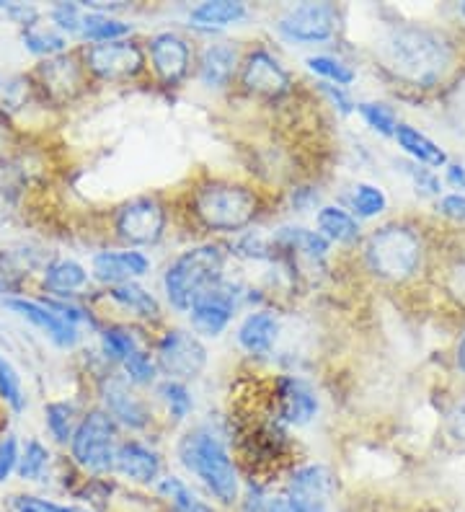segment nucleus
Wrapping results in <instances>:
<instances>
[{
  "instance_id": "obj_19",
  "label": "nucleus",
  "mask_w": 465,
  "mask_h": 512,
  "mask_svg": "<svg viewBox=\"0 0 465 512\" xmlns=\"http://www.w3.org/2000/svg\"><path fill=\"white\" fill-rule=\"evenodd\" d=\"M331 492H334V479H331L329 469L318 466V463H308V466L292 471L285 489L292 502L313 507V510H329Z\"/></svg>"
},
{
  "instance_id": "obj_15",
  "label": "nucleus",
  "mask_w": 465,
  "mask_h": 512,
  "mask_svg": "<svg viewBox=\"0 0 465 512\" xmlns=\"http://www.w3.org/2000/svg\"><path fill=\"white\" fill-rule=\"evenodd\" d=\"M274 401H277V419L285 425L303 427L318 414L316 391L295 375H282L274 383Z\"/></svg>"
},
{
  "instance_id": "obj_38",
  "label": "nucleus",
  "mask_w": 465,
  "mask_h": 512,
  "mask_svg": "<svg viewBox=\"0 0 465 512\" xmlns=\"http://www.w3.org/2000/svg\"><path fill=\"white\" fill-rule=\"evenodd\" d=\"M388 207V197L375 184H357L352 194V210L360 218H375Z\"/></svg>"
},
{
  "instance_id": "obj_32",
  "label": "nucleus",
  "mask_w": 465,
  "mask_h": 512,
  "mask_svg": "<svg viewBox=\"0 0 465 512\" xmlns=\"http://www.w3.org/2000/svg\"><path fill=\"white\" fill-rule=\"evenodd\" d=\"M101 350H104L106 360L122 365L127 357L143 350V344L130 326H109V329L101 331Z\"/></svg>"
},
{
  "instance_id": "obj_28",
  "label": "nucleus",
  "mask_w": 465,
  "mask_h": 512,
  "mask_svg": "<svg viewBox=\"0 0 465 512\" xmlns=\"http://www.w3.org/2000/svg\"><path fill=\"white\" fill-rule=\"evenodd\" d=\"M316 223L318 233L326 241H334V244H354L360 238V225H357L354 215L347 213V210H341V207H321L316 215Z\"/></svg>"
},
{
  "instance_id": "obj_37",
  "label": "nucleus",
  "mask_w": 465,
  "mask_h": 512,
  "mask_svg": "<svg viewBox=\"0 0 465 512\" xmlns=\"http://www.w3.org/2000/svg\"><path fill=\"white\" fill-rule=\"evenodd\" d=\"M0 401L11 406L13 412H24L26 406L24 386H21L19 373H16V368L3 355H0Z\"/></svg>"
},
{
  "instance_id": "obj_22",
  "label": "nucleus",
  "mask_w": 465,
  "mask_h": 512,
  "mask_svg": "<svg viewBox=\"0 0 465 512\" xmlns=\"http://www.w3.org/2000/svg\"><path fill=\"white\" fill-rule=\"evenodd\" d=\"M279 334V321L272 311L248 313L243 324L238 326V344L248 355L264 357L274 350Z\"/></svg>"
},
{
  "instance_id": "obj_33",
  "label": "nucleus",
  "mask_w": 465,
  "mask_h": 512,
  "mask_svg": "<svg viewBox=\"0 0 465 512\" xmlns=\"http://www.w3.org/2000/svg\"><path fill=\"white\" fill-rule=\"evenodd\" d=\"M44 425L55 438V443L70 445L75 427H78L73 401H52V404L44 406Z\"/></svg>"
},
{
  "instance_id": "obj_45",
  "label": "nucleus",
  "mask_w": 465,
  "mask_h": 512,
  "mask_svg": "<svg viewBox=\"0 0 465 512\" xmlns=\"http://www.w3.org/2000/svg\"><path fill=\"white\" fill-rule=\"evenodd\" d=\"M318 88H321V94L326 96V99L334 104V109H339L341 114H352L354 109H357V104L352 101V96L347 94V88L334 86V83H326V81L318 83Z\"/></svg>"
},
{
  "instance_id": "obj_50",
  "label": "nucleus",
  "mask_w": 465,
  "mask_h": 512,
  "mask_svg": "<svg viewBox=\"0 0 465 512\" xmlns=\"http://www.w3.org/2000/svg\"><path fill=\"white\" fill-rule=\"evenodd\" d=\"M447 182L465 192V166L463 163H450V166H447Z\"/></svg>"
},
{
  "instance_id": "obj_13",
  "label": "nucleus",
  "mask_w": 465,
  "mask_h": 512,
  "mask_svg": "<svg viewBox=\"0 0 465 512\" xmlns=\"http://www.w3.org/2000/svg\"><path fill=\"white\" fill-rule=\"evenodd\" d=\"M101 399H104V412L117 425L127 427V430H145L153 422L150 406L119 375L104 378V383H101Z\"/></svg>"
},
{
  "instance_id": "obj_34",
  "label": "nucleus",
  "mask_w": 465,
  "mask_h": 512,
  "mask_svg": "<svg viewBox=\"0 0 465 512\" xmlns=\"http://www.w3.org/2000/svg\"><path fill=\"white\" fill-rule=\"evenodd\" d=\"M158 396H161V401L166 404L168 417L174 419L176 425H179V422H184V419L192 414L194 399H192V394H189L186 383L163 381L161 386H158Z\"/></svg>"
},
{
  "instance_id": "obj_21",
  "label": "nucleus",
  "mask_w": 465,
  "mask_h": 512,
  "mask_svg": "<svg viewBox=\"0 0 465 512\" xmlns=\"http://www.w3.org/2000/svg\"><path fill=\"white\" fill-rule=\"evenodd\" d=\"M236 70H241V55L233 44H210L199 57V81L210 88H225Z\"/></svg>"
},
{
  "instance_id": "obj_52",
  "label": "nucleus",
  "mask_w": 465,
  "mask_h": 512,
  "mask_svg": "<svg viewBox=\"0 0 465 512\" xmlns=\"http://www.w3.org/2000/svg\"><path fill=\"white\" fill-rule=\"evenodd\" d=\"M75 512H91V510H81V507H75Z\"/></svg>"
},
{
  "instance_id": "obj_48",
  "label": "nucleus",
  "mask_w": 465,
  "mask_h": 512,
  "mask_svg": "<svg viewBox=\"0 0 465 512\" xmlns=\"http://www.w3.org/2000/svg\"><path fill=\"white\" fill-rule=\"evenodd\" d=\"M267 512H329V510H313V507H303V505H298V502H292L287 494H277V497H272V494H269Z\"/></svg>"
},
{
  "instance_id": "obj_39",
  "label": "nucleus",
  "mask_w": 465,
  "mask_h": 512,
  "mask_svg": "<svg viewBox=\"0 0 465 512\" xmlns=\"http://www.w3.org/2000/svg\"><path fill=\"white\" fill-rule=\"evenodd\" d=\"M357 112H360L367 125L375 132H380V135H396L398 119L396 112H393L388 104H380V101H362V104H357Z\"/></svg>"
},
{
  "instance_id": "obj_40",
  "label": "nucleus",
  "mask_w": 465,
  "mask_h": 512,
  "mask_svg": "<svg viewBox=\"0 0 465 512\" xmlns=\"http://www.w3.org/2000/svg\"><path fill=\"white\" fill-rule=\"evenodd\" d=\"M124 373H127V381L135 383V386H150V383L155 381V373H158V368H155V360L150 357V352L145 350H137L135 355H130L127 360L122 363Z\"/></svg>"
},
{
  "instance_id": "obj_43",
  "label": "nucleus",
  "mask_w": 465,
  "mask_h": 512,
  "mask_svg": "<svg viewBox=\"0 0 465 512\" xmlns=\"http://www.w3.org/2000/svg\"><path fill=\"white\" fill-rule=\"evenodd\" d=\"M13 510L16 512H75V507L57 505V502L42 500V497H31V494H21V497H13Z\"/></svg>"
},
{
  "instance_id": "obj_47",
  "label": "nucleus",
  "mask_w": 465,
  "mask_h": 512,
  "mask_svg": "<svg viewBox=\"0 0 465 512\" xmlns=\"http://www.w3.org/2000/svg\"><path fill=\"white\" fill-rule=\"evenodd\" d=\"M440 213L445 215V218L465 223V194H447V197H442Z\"/></svg>"
},
{
  "instance_id": "obj_29",
  "label": "nucleus",
  "mask_w": 465,
  "mask_h": 512,
  "mask_svg": "<svg viewBox=\"0 0 465 512\" xmlns=\"http://www.w3.org/2000/svg\"><path fill=\"white\" fill-rule=\"evenodd\" d=\"M86 11V8H83ZM132 34V24L122 19H114L109 13L99 11H86L83 13L81 34L78 37L86 39L91 44H104V42H117V39H127Z\"/></svg>"
},
{
  "instance_id": "obj_24",
  "label": "nucleus",
  "mask_w": 465,
  "mask_h": 512,
  "mask_svg": "<svg viewBox=\"0 0 465 512\" xmlns=\"http://www.w3.org/2000/svg\"><path fill=\"white\" fill-rule=\"evenodd\" d=\"M272 244L277 251L305 256L310 262H321V259H326V254H329V241H326L321 233L308 231V228H295V225L279 228V231L274 233Z\"/></svg>"
},
{
  "instance_id": "obj_8",
  "label": "nucleus",
  "mask_w": 465,
  "mask_h": 512,
  "mask_svg": "<svg viewBox=\"0 0 465 512\" xmlns=\"http://www.w3.org/2000/svg\"><path fill=\"white\" fill-rule=\"evenodd\" d=\"M168 215L158 197H135L117 207L114 231L130 246H153L166 233Z\"/></svg>"
},
{
  "instance_id": "obj_2",
  "label": "nucleus",
  "mask_w": 465,
  "mask_h": 512,
  "mask_svg": "<svg viewBox=\"0 0 465 512\" xmlns=\"http://www.w3.org/2000/svg\"><path fill=\"white\" fill-rule=\"evenodd\" d=\"M261 210L256 189L230 179H207L192 189L189 213L205 231L238 233L254 223Z\"/></svg>"
},
{
  "instance_id": "obj_27",
  "label": "nucleus",
  "mask_w": 465,
  "mask_h": 512,
  "mask_svg": "<svg viewBox=\"0 0 465 512\" xmlns=\"http://www.w3.org/2000/svg\"><path fill=\"white\" fill-rule=\"evenodd\" d=\"M109 300H114L119 308L130 311L132 316L145 321H155L161 316V303L155 300L153 293H148L145 288H140L137 282H127V285H117V288H109Z\"/></svg>"
},
{
  "instance_id": "obj_7",
  "label": "nucleus",
  "mask_w": 465,
  "mask_h": 512,
  "mask_svg": "<svg viewBox=\"0 0 465 512\" xmlns=\"http://www.w3.org/2000/svg\"><path fill=\"white\" fill-rule=\"evenodd\" d=\"M207 365L205 344L197 334L184 329H168L155 344V368L166 375V381H194Z\"/></svg>"
},
{
  "instance_id": "obj_5",
  "label": "nucleus",
  "mask_w": 465,
  "mask_h": 512,
  "mask_svg": "<svg viewBox=\"0 0 465 512\" xmlns=\"http://www.w3.org/2000/svg\"><path fill=\"white\" fill-rule=\"evenodd\" d=\"M365 262L383 280H409L422 264V238L406 225H383L367 238Z\"/></svg>"
},
{
  "instance_id": "obj_4",
  "label": "nucleus",
  "mask_w": 465,
  "mask_h": 512,
  "mask_svg": "<svg viewBox=\"0 0 465 512\" xmlns=\"http://www.w3.org/2000/svg\"><path fill=\"white\" fill-rule=\"evenodd\" d=\"M223 269V246L199 244L181 251L174 262L168 264L166 275H163V290H166L168 303L179 313H189L199 295L223 280Z\"/></svg>"
},
{
  "instance_id": "obj_25",
  "label": "nucleus",
  "mask_w": 465,
  "mask_h": 512,
  "mask_svg": "<svg viewBox=\"0 0 465 512\" xmlns=\"http://www.w3.org/2000/svg\"><path fill=\"white\" fill-rule=\"evenodd\" d=\"M88 272L83 264H78L75 259H55L44 267V288L50 290L55 298H70L78 290H83L88 285Z\"/></svg>"
},
{
  "instance_id": "obj_49",
  "label": "nucleus",
  "mask_w": 465,
  "mask_h": 512,
  "mask_svg": "<svg viewBox=\"0 0 465 512\" xmlns=\"http://www.w3.org/2000/svg\"><path fill=\"white\" fill-rule=\"evenodd\" d=\"M450 290L465 303V262L453 269V275H450Z\"/></svg>"
},
{
  "instance_id": "obj_18",
  "label": "nucleus",
  "mask_w": 465,
  "mask_h": 512,
  "mask_svg": "<svg viewBox=\"0 0 465 512\" xmlns=\"http://www.w3.org/2000/svg\"><path fill=\"white\" fill-rule=\"evenodd\" d=\"M150 272V259L143 251H101L93 256L91 275L93 280H99L101 285L117 288V285H127Z\"/></svg>"
},
{
  "instance_id": "obj_41",
  "label": "nucleus",
  "mask_w": 465,
  "mask_h": 512,
  "mask_svg": "<svg viewBox=\"0 0 465 512\" xmlns=\"http://www.w3.org/2000/svg\"><path fill=\"white\" fill-rule=\"evenodd\" d=\"M83 13L86 11H83V6H78V3H57L50 11L52 26H55L60 34H65V37H78V34H81Z\"/></svg>"
},
{
  "instance_id": "obj_44",
  "label": "nucleus",
  "mask_w": 465,
  "mask_h": 512,
  "mask_svg": "<svg viewBox=\"0 0 465 512\" xmlns=\"http://www.w3.org/2000/svg\"><path fill=\"white\" fill-rule=\"evenodd\" d=\"M403 169H406V174L414 179V184L422 189V192H427V194H440L442 192L440 179H437V176L432 174V169H427V166H419V163H406Z\"/></svg>"
},
{
  "instance_id": "obj_23",
  "label": "nucleus",
  "mask_w": 465,
  "mask_h": 512,
  "mask_svg": "<svg viewBox=\"0 0 465 512\" xmlns=\"http://www.w3.org/2000/svg\"><path fill=\"white\" fill-rule=\"evenodd\" d=\"M246 16V3H238V0H207V3H199L197 8H192L189 26L197 29V32H220V29H228V26L243 21Z\"/></svg>"
},
{
  "instance_id": "obj_1",
  "label": "nucleus",
  "mask_w": 465,
  "mask_h": 512,
  "mask_svg": "<svg viewBox=\"0 0 465 512\" xmlns=\"http://www.w3.org/2000/svg\"><path fill=\"white\" fill-rule=\"evenodd\" d=\"M383 63L411 86H437L453 68V47L442 34L422 26H401L383 42Z\"/></svg>"
},
{
  "instance_id": "obj_10",
  "label": "nucleus",
  "mask_w": 465,
  "mask_h": 512,
  "mask_svg": "<svg viewBox=\"0 0 465 512\" xmlns=\"http://www.w3.org/2000/svg\"><path fill=\"white\" fill-rule=\"evenodd\" d=\"M83 65L101 81H132L145 70V50L132 39L91 44L83 50Z\"/></svg>"
},
{
  "instance_id": "obj_42",
  "label": "nucleus",
  "mask_w": 465,
  "mask_h": 512,
  "mask_svg": "<svg viewBox=\"0 0 465 512\" xmlns=\"http://www.w3.org/2000/svg\"><path fill=\"white\" fill-rule=\"evenodd\" d=\"M19 456V440H16V435L8 432V435L0 438V484L11 479L13 471L19 469Z\"/></svg>"
},
{
  "instance_id": "obj_3",
  "label": "nucleus",
  "mask_w": 465,
  "mask_h": 512,
  "mask_svg": "<svg viewBox=\"0 0 465 512\" xmlns=\"http://www.w3.org/2000/svg\"><path fill=\"white\" fill-rule=\"evenodd\" d=\"M179 461L189 474L197 476L217 502L233 505L241 494L236 461L230 458L223 438L212 427H194L181 438Z\"/></svg>"
},
{
  "instance_id": "obj_53",
  "label": "nucleus",
  "mask_w": 465,
  "mask_h": 512,
  "mask_svg": "<svg viewBox=\"0 0 465 512\" xmlns=\"http://www.w3.org/2000/svg\"><path fill=\"white\" fill-rule=\"evenodd\" d=\"M460 13H463V16H465V3H463V6H460Z\"/></svg>"
},
{
  "instance_id": "obj_14",
  "label": "nucleus",
  "mask_w": 465,
  "mask_h": 512,
  "mask_svg": "<svg viewBox=\"0 0 465 512\" xmlns=\"http://www.w3.org/2000/svg\"><path fill=\"white\" fill-rule=\"evenodd\" d=\"M148 57L155 75L166 86H179L189 75V70H192V47H189L184 37L174 32H161L150 37Z\"/></svg>"
},
{
  "instance_id": "obj_16",
  "label": "nucleus",
  "mask_w": 465,
  "mask_h": 512,
  "mask_svg": "<svg viewBox=\"0 0 465 512\" xmlns=\"http://www.w3.org/2000/svg\"><path fill=\"white\" fill-rule=\"evenodd\" d=\"M3 306L11 308L13 313H19L21 319H26L29 324L37 326L39 331H44L57 347L62 350H70L78 344L81 334H78V326L68 324L65 319H60L50 306H44L42 300H29V298H3Z\"/></svg>"
},
{
  "instance_id": "obj_12",
  "label": "nucleus",
  "mask_w": 465,
  "mask_h": 512,
  "mask_svg": "<svg viewBox=\"0 0 465 512\" xmlns=\"http://www.w3.org/2000/svg\"><path fill=\"white\" fill-rule=\"evenodd\" d=\"M241 86L261 99H282L290 94L292 78L272 52L256 47L241 60Z\"/></svg>"
},
{
  "instance_id": "obj_54",
  "label": "nucleus",
  "mask_w": 465,
  "mask_h": 512,
  "mask_svg": "<svg viewBox=\"0 0 465 512\" xmlns=\"http://www.w3.org/2000/svg\"><path fill=\"white\" fill-rule=\"evenodd\" d=\"M168 512H179V510H168Z\"/></svg>"
},
{
  "instance_id": "obj_20",
  "label": "nucleus",
  "mask_w": 465,
  "mask_h": 512,
  "mask_svg": "<svg viewBox=\"0 0 465 512\" xmlns=\"http://www.w3.org/2000/svg\"><path fill=\"white\" fill-rule=\"evenodd\" d=\"M114 471L135 484H153L161 476V456L140 440H124L117 445Z\"/></svg>"
},
{
  "instance_id": "obj_6",
  "label": "nucleus",
  "mask_w": 465,
  "mask_h": 512,
  "mask_svg": "<svg viewBox=\"0 0 465 512\" xmlns=\"http://www.w3.org/2000/svg\"><path fill=\"white\" fill-rule=\"evenodd\" d=\"M117 445V422L104 409H91L75 427L70 456L81 469L91 474H106L114 471Z\"/></svg>"
},
{
  "instance_id": "obj_17",
  "label": "nucleus",
  "mask_w": 465,
  "mask_h": 512,
  "mask_svg": "<svg viewBox=\"0 0 465 512\" xmlns=\"http://www.w3.org/2000/svg\"><path fill=\"white\" fill-rule=\"evenodd\" d=\"M86 65L73 55H57L39 65V86L55 101H70L86 83Z\"/></svg>"
},
{
  "instance_id": "obj_35",
  "label": "nucleus",
  "mask_w": 465,
  "mask_h": 512,
  "mask_svg": "<svg viewBox=\"0 0 465 512\" xmlns=\"http://www.w3.org/2000/svg\"><path fill=\"white\" fill-rule=\"evenodd\" d=\"M47 466H50V450L44 448L39 440H29L24 445V450H21L16 474L24 481H39L44 476V471H47Z\"/></svg>"
},
{
  "instance_id": "obj_11",
  "label": "nucleus",
  "mask_w": 465,
  "mask_h": 512,
  "mask_svg": "<svg viewBox=\"0 0 465 512\" xmlns=\"http://www.w3.org/2000/svg\"><path fill=\"white\" fill-rule=\"evenodd\" d=\"M238 306L236 285L220 280L217 285L207 288L189 308L192 329L202 337H220L233 321Z\"/></svg>"
},
{
  "instance_id": "obj_26",
  "label": "nucleus",
  "mask_w": 465,
  "mask_h": 512,
  "mask_svg": "<svg viewBox=\"0 0 465 512\" xmlns=\"http://www.w3.org/2000/svg\"><path fill=\"white\" fill-rule=\"evenodd\" d=\"M393 138L398 140V145H401V148L406 150V153L419 163V166H434V169H437V166H445L447 163L445 150L434 143V140H429L427 135H422L416 127L398 125Z\"/></svg>"
},
{
  "instance_id": "obj_36",
  "label": "nucleus",
  "mask_w": 465,
  "mask_h": 512,
  "mask_svg": "<svg viewBox=\"0 0 465 512\" xmlns=\"http://www.w3.org/2000/svg\"><path fill=\"white\" fill-rule=\"evenodd\" d=\"M308 68L316 75H321L326 83H334V86H341V88H347L349 83L354 81V70L349 68L344 60H339V57H329V55L308 57Z\"/></svg>"
},
{
  "instance_id": "obj_51",
  "label": "nucleus",
  "mask_w": 465,
  "mask_h": 512,
  "mask_svg": "<svg viewBox=\"0 0 465 512\" xmlns=\"http://www.w3.org/2000/svg\"><path fill=\"white\" fill-rule=\"evenodd\" d=\"M458 368L465 373V334H463V339H460V344H458Z\"/></svg>"
},
{
  "instance_id": "obj_31",
  "label": "nucleus",
  "mask_w": 465,
  "mask_h": 512,
  "mask_svg": "<svg viewBox=\"0 0 465 512\" xmlns=\"http://www.w3.org/2000/svg\"><path fill=\"white\" fill-rule=\"evenodd\" d=\"M158 494L163 500H168L171 510L179 512H215L212 505H207L205 500H199L197 494L192 492V487L186 481L176 479V476H163L158 481Z\"/></svg>"
},
{
  "instance_id": "obj_30",
  "label": "nucleus",
  "mask_w": 465,
  "mask_h": 512,
  "mask_svg": "<svg viewBox=\"0 0 465 512\" xmlns=\"http://www.w3.org/2000/svg\"><path fill=\"white\" fill-rule=\"evenodd\" d=\"M21 42H24L26 50L39 57H47V60L65 55V50H68V37L57 32L52 24H42V21L21 29Z\"/></svg>"
},
{
  "instance_id": "obj_46",
  "label": "nucleus",
  "mask_w": 465,
  "mask_h": 512,
  "mask_svg": "<svg viewBox=\"0 0 465 512\" xmlns=\"http://www.w3.org/2000/svg\"><path fill=\"white\" fill-rule=\"evenodd\" d=\"M445 422L450 435H453L455 440H463L465 443V396H460V399L450 406Z\"/></svg>"
},
{
  "instance_id": "obj_9",
  "label": "nucleus",
  "mask_w": 465,
  "mask_h": 512,
  "mask_svg": "<svg viewBox=\"0 0 465 512\" xmlns=\"http://www.w3.org/2000/svg\"><path fill=\"white\" fill-rule=\"evenodd\" d=\"M277 32L295 44L329 42L339 32V11L331 3H300L279 16Z\"/></svg>"
}]
</instances>
